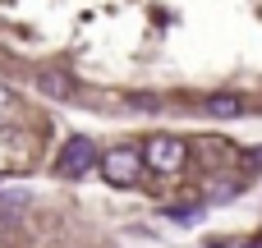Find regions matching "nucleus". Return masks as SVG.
Returning a JSON list of instances; mask_svg holds the SVG:
<instances>
[{"label": "nucleus", "instance_id": "f257e3e1", "mask_svg": "<svg viewBox=\"0 0 262 248\" xmlns=\"http://www.w3.org/2000/svg\"><path fill=\"white\" fill-rule=\"evenodd\" d=\"M184 161H189V147H184V138H175V133H157V138H147V147H143V166L157 170V175H180Z\"/></svg>", "mask_w": 262, "mask_h": 248}, {"label": "nucleus", "instance_id": "f03ea898", "mask_svg": "<svg viewBox=\"0 0 262 248\" xmlns=\"http://www.w3.org/2000/svg\"><path fill=\"white\" fill-rule=\"evenodd\" d=\"M101 175L115 189L138 184L143 179V147H111V152H101Z\"/></svg>", "mask_w": 262, "mask_h": 248}, {"label": "nucleus", "instance_id": "7ed1b4c3", "mask_svg": "<svg viewBox=\"0 0 262 248\" xmlns=\"http://www.w3.org/2000/svg\"><path fill=\"white\" fill-rule=\"evenodd\" d=\"M92 166H101V152H97V143L83 138V133H74V138L60 147V156H55V170H60L64 179H83Z\"/></svg>", "mask_w": 262, "mask_h": 248}, {"label": "nucleus", "instance_id": "20e7f679", "mask_svg": "<svg viewBox=\"0 0 262 248\" xmlns=\"http://www.w3.org/2000/svg\"><path fill=\"white\" fill-rule=\"evenodd\" d=\"M203 110H207L212 120H239V115H249V101H244L239 92H212V97L203 101Z\"/></svg>", "mask_w": 262, "mask_h": 248}, {"label": "nucleus", "instance_id": "39448f33", "mask_svg": "<svg viewBox=\"0 0 262 248\" xmlns=\"http://www.w3.org/2000/svg\"><path fill=\"white\" fill-rule=\"evenodd\" d=\"M41 87L51 97H69V83H60V74H41Z\"/></svg>", "mask_w": 262, "mask_h": 248}, {"label": "nucleus", "instance_id": "423d86ee", "mask_svg": "<svg viewBox=\"0 0 262 248\" xmlns=\"http://www.w3.org/2000/svg\"><path fill=\"white\" fill-rule=\"evenodd\" d=\"M0 110H14V92L9 87H0Z\"/></svg>", "mask_w": 262, "mask_h": 248}]
</instances>
